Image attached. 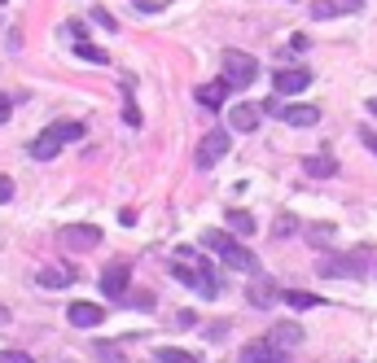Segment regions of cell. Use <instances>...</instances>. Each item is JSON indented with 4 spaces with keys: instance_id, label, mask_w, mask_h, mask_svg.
Segmentation results:
<instances>
[{
    "instance_id": "6da1fadb",
    "label": "cell",
    "mask_w": 377,
    "mask_h": 363,
    "mask_svg": "<svg viewBox=\"0 0 377 363\" xmlns=\"http://www.w3.org/2000/svg\"><path fill=\"white\" fill-rule=\"evenodd\" d=\"M202 245L219 258L224 267H233V272H255V254H250L241 241H237V232H219V228H207L202 232Z\"/></svg>"
},
{
    "instance_id": "7a4b0ae2",
    "label": "cell",
    "mask_w": 377,
    "mask_h": 363,
    "mask_svg": "<svg viewBox=\"0 0 377 363\" xmlns=\"http://www.w3.org/2000/svg\"><path fill=\"white\" fill-rule=\"evenodd\" d=\"M368 245H356V250H342V254H329L316 263V276H338V280H364L368 276Z\"/></svg>"
},
{
    "instance_id": "3957f363",
    "label": "cell",
    "mask_w": 377,
    "mask_h": 363,
    "mask_svg": "<svg viewBox=\"0 0 377 363\" xmlns=\"http://www.w3.org/2000/svg\"><path fill=\"white\" fill-rule=\"evenodd\" d=\"M66 140H84V123H70V118H66V123H53L44 136H35V140H31V158H35V162L53 158V153H58Z\"/></svg>"
},
{
    "instance_id": "277c9868",
    "label": "cell",
    "mask_w": 377,
    "mask_h": 363,
    "mask_svg": "<svg viewBox=\"0 0 377 363\" xmlns=\"http://www.w3.org/2000/svg\"><path fill=\"white\" fill-rule=\"evenodd\" d=\"M224 74H229L233 88H250L259 79V62L250 53H241V48H224Z\"/></svg>"
},
{
    "instance_id": "5b68a950",
    "label": "cell",
    "mask_w": 377,
    "mask_h": 363,
    "mask_svg": "<svg viewBox=\"0 0 377 363\" xmlns=\"http://www.w3.org/2000/svg\"><path fill=\"white\" fill-rule=\"evenodd\" d=\"M229 149H233V136L224 132V127H215V132H207V136H202V145H197L193 167H197V171H211V167H215V162H219Z\"/></svg>"
},
{
    "instance_id": "8992f818",
    "label": "cell",
    "mask_w": 377,
    "mask_h": 363,
    "mask_svg": "<svg viewBox=\"0 0 377 363\" xmlns=\"http://www.w3.org/2000/svg\"><path fill=\"white\" fill-rule=\"evenodd\" d=\"M272 88L276 96H298V92H307L312 88V70L307 66H281V70H272Z\"/></svg>"
},
{
    "instance_id": "52a82bcc",
    "label": "cell",
    "mask_w": 377,
    "mask_h": 363,
    "mask_svg": "<svg viewBox=\"0 0 377 363\" xmlns=\"http://www.w3.org/2000/svg\"><path fill=\"white\" fill-rule=\"evenodd\" d=\"M58 245L62 250H92V245H102V228L97 223H66L58 232Z\"/></svg>"
},
{
    "instance_id": "ba28073f",
    "label": "cell",
    "mask_w": 377,
    "mask_h": 363,
    "mask_svg": "<svg viewBox=\"0 0 377 363\" xmlns=\"http://www.w3.org/2000/svg\"><path fill=\"white\" fill-rule=\"evenodd\" d=\"M128 280H132V267L128 263H110L102 272V294L114 298V302H123V298H128Z\"/></svg>"
},
{
    "instance_id": "9c48e42d",
    "label": "cell",
    "mask_w": 377,
    "mask_h": 363,
    "mask_svg": "<svg viewBox=\"0 0 377 363\" xmlns=\"http://www.w3.org/2000/svg\"><path fill=\"white\" fill-rule=\"evenodd\" d=\"M281 354H285V350H276L268 337H259V342H246V346H241L237 363H281Z\"/></svg>"
},
{
    "instance_id": "30bf717a",
    "label": "cell",
    "mask_w": 377,
    "mask_h": 363,
    "mask_svg": "<svg viewBox=\"0 0 377 363\" xmlns=\"http://www.w3.org/2000/svg\"><path fill=\"white\" fill-rule=\"evenodd\" d=\"M259 118H263V106H255V101H241V106L229 110V127H233V132H255Z\"/></svg>"
},
{
    "instance_id": "8fae6325",
    "label": "cell",
    "mask_w": 377,
    "mask_h": 363,
    "mask_svg": "<svg viewBox=\"0 0 377 363\" xmlns=\"http://www.w3.org/2000/svg\"><path fill=\"white\" fill-rule=\"evenodd\" d=\"M66 320H70L75 328H97V324L106 320V311L97 306V302H70V306H66Z\"/></svg>"
},
{
    "instance_id": "7c38bea8",
    "label": "cell",
    "mask_w": 377,
    "mask_h": 363,
    "mask_svg": "<svg viewBox=\"0 0 377 363\" xmlns=\"http://www.w3.org/2000/svg\"><path fill=\"white\" fill-rule=\"evenodd\" d=\"M229 92H233V84L219 74V84H202V88H197L193 96H197V106H202V110H219L224 101H229Z\"/></svg>"
},
{
    "instance_id": "4fadbf2b",
    "label": "cell",
    "mask_w": 377,
    "mask_h": 363,
    "mask_svg": "<svg viewBox=\"0 0 377 363\" xmlns=\"http://www.w3.org/2000/svg\"><path fill=\"white\" fill-rule=\"evenodd\" d=\"M281 118L290 127H316L320 123V106H307V101H290V106L281 110Z\"/></svg>"
},
{
    "instance_id": "5bb4252c",
    "label": "cell",
    "mask_w": 377,
    "mask_h": 363,
    "mask_svg": "<svg viewBox=\"0 0 377 363\" xmlns=\"http://www.w3.org/2000/svg\"><path fill=\"white\" fill-rule=\"evenodd\" d=\"M268 342L276 346V350H294L298 342H303V324H294V320H281L272 333H268Z\"/></svg>"
},
{
    "instance_id": "9a60e30c",
    "label": "cell",
    "mask_w": 377,
    "mask_h": 363,
    "mask_svg": "<svg viewBox=\"0 0 377 363\" xmlns=\"http://www.w3.org/2000/svg\"><path fill=\"white\" fill-rule=\"evenodd\" d=\"M364 0H316L312 5V18H338V13H351V9H360Z\"/></svg>"
},
{
    "instance_id": "2e32d148",
    "label": "cell",
    "mask_w": 377,
    "mask_h": 363,
    "mask_svg": "<svg viewBox=\"0 0 377 363\" xmlns=\"http://www.w3.org/2000/svg\"><path fill=\"white\" fill-rule=\"evenodd\" d=\"M303 171L312 179H329V175H338V158H334V153H316V158L303 162Z\"/></svg>"
},
{
    "instance_id": "e0dca14e",
    "label": "cell",
    "mask_w": 377,
    "mask_h": 363,
    "mask_svg": "<svg viewBox=\"0 0 377 363\" xmlns=\"http://www.w3.org/2000/svg\"><path fill=\"white\" fill-rule=\"evenodd\" d=\"M246 298L255 302V306H263V311H268V306H272L276 298H281V294L272 289V280H268V276H259V280H255V284H250V289H246Z\"/></svg>"
},
{
    "instance_id": "ac0fdd59",
    "label": "cell",
    "mask_w": 377,
    "mask_h": 363,
    "mask_svg": "<svg viewBox=\"0 0 377 363\" xmlns=\"http://www.w3.org/2000/svg\"><path fill=\"white\" fill-rule=\"evenodd\" d=\"M70 280H75V272H66V267H44V272L35 276L40 289H66Z\"/></svg>"
},
{
    "instance_id": "d6986e66",
    "label": "cell",
    "mask_w": 377,
    "mask_h": 363,
    "mask_svg": "<svg viewBox=\"0 0 377 363\" xmlns=\"http://www.w3.org/2000/svg\"><path fill=\"white\" fill-rule=\"evenodd\" d=\"M294 311H316V306H324V298H316V294H303V289H285L281 294Z\"/></svg>"
},
{
    "instance_id": "ffe728a7",
    "label": "cell",
    "mask_w": 377,
    "mask_h": 363,
    "mask_svg": "<svg viewBox=\"0 0 377 363\" xmlns=\"http://www.w3.org/2000/svg\"><path fill=\"white\" fill-rule=\"evenodd\" d=\"M154 359L158 363H202L193 350H180V346H163V350H154Z\"/></svg>"
},
{
    "instance_id": "44dd1931",
    "label": "cell",
    "mask_w": 377,
    "mask_h": 363,
    "mask_svg": "<svg viewBox=\"0 0 377 363\" xmlns=\"http://www.w3.org/2000/svg\"><path fill=\"white\" fill-rule=\"evenodd\" d=\"M229 228L237 232V237H250V232H255L259 223L250 219V211H229Z\"/></svg>"
},
{
    "instance_id": "7402d4cb",
    "label": "cell",
    "mask_w": 377,
    "mask_h": 363,
    "mask_svg": "<svg viewBox=\"0 0 377 363\" xmlns=\"http://www.w3.org/2000/svg\"><path fill=\"white\" fill-rule=\"evenodd\" d=\"M123 92H128V101H123V118H128V127H141V110L132 101V79H123Z\"/></svg>"
},
{
    "instance_id": "603a6c76",
    "label": "cell",
    "mask_w": 377,
    "mask_h": 363,
    "mask_svg": "<svg viewBox=\"0 0 377 363\" xmlns=\"http://www.w3.org/2000/svg\"><path fill=\"white\" fill-rule=\"evenodd\" d=\"M75 53H80L84 62H92V66H106V62H110L106 48H97V44H75Z\"/></svg>"
},
{
    "instance_id": "cb8c5ba5",
    "label": "cell",
    "mask_w": 377,
    "mask_h": 363,
    "mask_svg": "<svg viewBox=\"0 0 377 363\" xmlns=\"http://www.w3.org/2000/svg\"><path fill=\"white\" fill-rule=\"evenodd\" d=\"M92 354L102 359V363H123V354H119V346H110V342H97L92 346Z\"/></svg>"
},
{
    "instance_id": "d4e9b609",
    "label": "cell",
    "mask_w": 377,
    "mask_h": 363,
    "mask_svg": "<svg viewBox=\"0 0 377 363\" xmlns=\"http://www.w3.org/2000/svg\"><path fill=\"white\" fill-rule=\"evenodd\" d=\"M329 237H334V223H316V228H307V241H312V245H324Z\"/></svg>"
},
{
    "instance_id": "484cf974",
    "label": "cell",
    "mask_w": 377,
    "mask_h": 363,
    "mask_svg": "<svg viewBox=\"0 0 377 363\" xmlns=\"http://www.w3.org/2000/svg\"><path fill=\"white\" fill-rule=\"evenodd\" d=\"M92 22L102 31H119V22H114V13H106V9H92Z\"/></svg>"
},
{
    "instance_id": "4316f807",
    "label": "cell",
    "mask_w": 377,
    "mask_h": 363,
    "mask_svg": "<svg viewBox=\"0 0 377 363\" xmlns=\"http://www.w3.org/2000/svg\"><path fill=\"white\" fill-rule=\"evenodd\" d=\"M123 302H128V306H136V311H149V306H154V294H128Z\"/></svg>"
},
{
    "instance_id": "83f0119b",
    "label": "cell",
    "mask_w": 377,
    "mask_h": 363,
    "mask_svg": "<svg viewBox=\"0 0 377 363\" xmlns=\"http://www.w3.org/2000/svg\"><path fill=\"white\" fill-rule=\"evenodd\" d=\"M171 272H175V280H185V284H197V267H185V263H175Z\"/></svg>"
},
{
    "instance_id": "f1b7e54d",
    "label": "cell",
    "mask_w": 377,
    "mask_h": 363,
    "mask_svg": "<svg viewBox=\"0 0 377 363\" xmlns=\"http://www.w3.org/2000/svg\"><path fill=\"white\" fill-rule=\"evenodd\" d=\"M0 363H35V359L22 354V350H0Z\"/></svg>"
},
{
    "instance_id": "f546056e",
    "label": "cell",
    "mask_w": 377,
    "mask_h": 363,
    "mask_svg": "<svg viewBox=\"0 0 377 363\" xmlns=\"http://www.w3.org/2000/svg\"><path fill=\"white\" fill-rule=\"evenodd\" d=\"M5 201H13V179L0 175V206H5Z\"/></svg>"
},
{
    "instance_id": "4dcf8cb0",
    "label": "cell",
    "mask_w": 377,
    "mask_h": 363,
    "mask_svg": "<svg viewBox=\"0 0 377 363\" xmlns=\"http://www.w3.org/2000/svg\"><path fill=\"white\" fill-rule=\"evenodd\" d=\"M307 44H312L307 35H290V53H303V48H307Z\"/></svg>"
},
{
    "instance_id": "1f68e13d",
    "label": "cell",
    "mask_w": 377,
    "mask_h": 363,
    "mask_svg": "<svg viewBox=\"0 0 377 363\" xmlns=\"http://www.w3.org/2000/svg\"><path fill=\"white\" fill-rule=\"evenodd\" d=\"M175 324H180V328H193V324H197V315H193V311H180V315H175Z\"/></svg>"
},
{
    "instance_id": "d6a6232c",
    "label": "cell",
    "mask_w": 377,
    "mask_h": 363,
    "mask_svg": "<svg viewBox=\"0 0 377 363\" xmlns=\"http://www.w3.org/2000/svg\"><path fill=\"white\" fill-rule=\"evenodd\" d=\"M132 5H136L141 13H158V9H163V5H154V0H132Z\"/></svg>"
},
{
    "instance_id": "836d02e7",
    "label": "cell",
    "mask_w": 377,
    "mask_h": 363,
    "mask_svg": "<svg viewBox=\"0 0 377 363\" xmlns=\"http://www.w3.org/2000/svg\"><path fill=\"white\" fill-rule=\"evenodd\" d=\"M360 140H364V145H368V149L377 153V132H368V127H360Z\"/></svg>"
},
{
    "instance_id": "e575fe53",
    "label": "cell",
    "mask_w": 377,
    "mask_h": 363,
    "mask_svg": "<svg viewBox=\"0 0 377 363\" xmlns=\"http://www.w3.org/2000/svg\"><path fill=\"white\" fill-rule=\"evenodd\" d=\"M9 110H13V106H9V96H5V92H0V123H5V118H9Z\"/></svg>"
},
{
    "instance_id": "d590c367",
    "label": "cell",
    "mask_w": 377,
    "mask_h": 363,
    "mask_svg": "<svg viewBox=\"0 0 377 363\" xmlns=\"http://www.w3.org/2000/svg\"><path fill=\"white\" fill-rule=\"evenodd\" d=\"M364 110H368V114H373V118H377V96H373V101H368V106H364Z\"/></svg>"
},
{
    "instance_id": "8d00e7d4",
    "label": "cell",
    "mask_w": 377,
    "mask_h": 363,
    "mask_svg": "<svg viewBox=\"0 0 377 363\" xmlns=\"http://www.w3.org/2000/svg\"><path fill=\"white\" fill-rule=\"evenodd\" d=\"M373 272H377V267H373Z\"/></svg>"
}]
</instances>
